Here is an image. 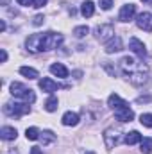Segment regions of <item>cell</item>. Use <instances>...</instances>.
<instances>
[{"mask_svg": "<svg viewBox=\"0 0 152 154\" xmlns=\"http://www.w3.org/2000/svg\"><path fill=\"white\" fill-rule=\"evenodd\" d=\"M120 66H122L123 74L127 75L129 82L134 84V86H143V84H147L149 79L152 77L150 70H149L143 63H138V61H134V59L129 57V56H125V57L120 61Z\"/></svg>", "mask_w": 152, "mask_h": 154, "instance_id": "obj_1", "label": "cell"}, {"mask_svg": "<svg viewBox=\"0 0 152 154\" xmlns=\"http://www.w3.org/2000/svg\"><path fill=\"white\" fill-rule=\"evenodd\" d=\"M61 41H63L61 34L48 31V32H38V34L29 36L25 41V47L29 52H47V50L56 48Z\"/></svg>", "mask_w": 152, "mask_h": 154, "instance_id": "obj_2", "label": "cell"}, {"mask_svg": "<svg viewBox=\"0 0 152 154\" xmlns=\"http://www.w3.org/2000/svg\"><path fill=\"white\" fill-rule=\"evenodd\" d=\"M11 95L16 97V99H22V100L27 102V104H32V102L36 100L34 91H32L31 88L23 86L22 82H13V84H11Z\"/></svg>", "mask_w": 152, "mask_h": 154, "instance_id": "obj_3", "label": "cell"}, {"mask_svg": "<svg viewBox=\"0 0 152 154\" xmlns=\"http://www.w3.org/2000/svg\"><path fill=\"white\" fill-rule=\"evenodd\" d=\"M4 113L7 116H13V118H18V116L22 115H27V113H31V106L27 104V102H7L5 106H4Z\"/></svg>", "mask_w": 152, "mask_h": 154, "instance_id": "obj_4", "label": "cell"}, {"mask_svg": "<svg viewBox=\"0 0 152 154\" xmlns=\"http://www.w3.org/2000/svg\"><path fill=\"white\" fill-rule=\"evenodd\" d=\"M120 129L116 127H109V129H106V133H104V142H106V147L108 149H113L116 147L118 143H120Z\"/></svg>", "mask_w": 152, "mask_h": 154, "instance_id": "obj_5", "label": "cell"}, {"mask_svg": "<svg viewBox=\"0 0 152 154\" xmlns=\"http://www.w3.org/2000/svg\"><path fill=\"white\" fill-rule=\"evenodd\" d=\"M95 34H97V38L100 39V41H108V39L114 38V29H113V25H109V23L99 25V27L95 29Z\"/></svg>", "mask_w": 152, "mask_h": 154, "instance_id": "obj_6", "label": "cell"}, {"mask_svg": "<svg viewBox=\"0 0 152 154\" xmlns=\"http://www.w3.org/2000/svg\"><path fill=\"white\" fill-rule=\"evenodd\" d=\"M129 48H131L138 57H141V59L147 57V48H145V45H143L138 38H131V41H129Z\"/></svg>", "mask_w": 152, "mask_h": 154, "instance_id": "obj_7", "label": "cell"}, {"mask_svg": "<svg viewBox=\"0 0 152 154\" xmlns=\"http://www.w3.org/2000/svg\"><path fill=\"white\" fill-rule=\"evenodd\" d=\"M136 25L147 32H152V14L150 13H140L138 14V20H136Z\"/></svg>", "mask_w": 152, "mask_h": 154, "instance_id": "obj_8", "label": "cell"}, {"mask_svg": "<svg viewBox=\"0 0 152 154\" xmlns=\"http://www.w3.org/2000/svg\"><path fill=\"white\" fill-rule=\"evenodd\" d=\"M134 14H136V5L134 4H125V5H122L118 18H120V22H129V20L134 18Z\"/></svg>", "mask_w": 152, "mask_h": 154, "instance_id": "obj_9", "label": "cell"}, {"mask_svg": "<svg viewBox=\"0 0 152 154\" xmlns=\"http://www.w3.org/2000/svg\"><path fill=\"white\" fill-rule=\"evenodd\" d=\"M39 88H41L43 91H47V93H54V91H57L61 86H59L56 81H52L50 77H43V79H39Z\"/></svg>", "mask_w": 152, "mask_h": 154, "instance_id": "obj_10", "label": "cell"}, {"mask_svg": "<svg viewBox=\"0 0 152 154\" xmlns=\"http://www.w3.org/2000/svg\"><path fill=\"white\" fill-rule=\"evenodd\" d=\"M114 116L120 122H131L134 118V111L129 108H120V109H114Z\"/></svg>", "mask_w": 152, "mask_h": 154, "instance_id": "obj_11", "label": "cell"}, {"mask_svg": "<svg viewBox=\"0 0 152 154\" xmlns=\"http://www.w3.org/2000/svg\"><path fill=\"white\" fill-rule=\"evenodd\" d=\"M108 106L109 108H113V109H120V108H129V104L122 99V97H118L116 93H111L109 95V99H108Z\"/></svg>", "mask_w": 152, "mask_h": 154, "instance_id": "obj_12", "label": "cell"}, {"mask_svg": "<svg viewBox=\"0 0 152 154\" xmlns=\"http://www.w3.org/2000/svg\"><path fill=\"white\" fill-rule=\"evenodd\" d=\"M61 122H63V125H66V127H72V125H77L79 124V115L74 113V111H66L63 118H61Z\"/></svg>", "mask_w": 152, "mask_h": 154, "instance_id": "obj_13", "label": "cell"}, {"mask_svg": "<svg viewBox=\"0 0 152 154\" xmlns=\"http://www.w3.org/2000/svg\"><path fill=\"white\" fill-rule=\"evenodd\" d=\"M50 72H52L54 75L61 77V79H66V77H68V68H66L63 63H54V65L50 66Z\"/></svg>", "mask_w": 152, "mask_h": 154, "instance_id": "obj_14", "label": "cell"}, {"mask_svg": "<svg viewBox=\"0 0 152 154\" xmlns=\"http://www.w3.org/2000/svg\"><path fill=\"white\" fill-rule=\"evenodd\" d=\"M120 50H122V39L118 38V36H114L113 39H109V41H108V45H106V52H108V54L120 52Z\"/></svg>", "mask_w": 152, "mask_h": 154, "instance_id": "obj_15", "label": "cell"}, {"mask_svg": "<svg viewBox=\"0 0 152 154\" xmlns=\"http://www.w3.org/2000/svg\"><path fill=\"white\" fill-rule=\"evenodd\" d=\"M93 13H95V4L90 2V0H86V2L81 5V14H82L84 18H91Z\"/></svg>", "mask_w": 152, "mask_h": 154, "instance_id": "obj_16", "label": "cell"}, {"mask_svg": "<svg viewBox=\"0 0 152 154\" xmlns=\"http://www.w3.org/2000/svg\"><path fill=\"white\" fill-rule=\"evenodd\" d=\"M0 136H2V140H16V136H18V133H16V129L14 127H2V131H0Z\"/></svg>", "mask_w": 152, "mask_h": 154, "instance_id": "obj_17", "label": "cell"}, {"mask_svg": "<svg viewBox=\"0 0 152 154\" xmlns=\"http://www.w3.org/2000/svg\"><path fill=\"white\" fill-rule=\"evenodd\" d=\"M143 138H141V134L138 133V131H131V133H127L125 134V138H123V142L127 143V145H134V143H140Z\"/></svg>", "mask_w": 152, "mask_h": 154, "instance_id": "obj_18", "label": "cell"}, {"mask_svg": "<svg viewBox=\"0 0 152 154\" xmlns=\"http://www.w3.org/2000/svg\"><path fill=\"white\" fill-rule=\"evenodd\" d=\"M39 140H41L43 145H50V143H54V142L57 140V136H56L52 131H43V133L39 134Z\"/></svg>", "mask_w": 152, "mask_h": 154, "instance_id": "obj_19", "label": "cell"}, {"mask_svg": "<svg viewBox=\"0 0 152 154\" xmlns=\"http://www.w3.org/2000/svg\"><path fill=\"white\" fill-rule=\"evenodd\" d=\"M20 74L25 75L27 79H36V77H39L38 70H34V68H31V66H22V68H20Z\"/></svg>", "mask_w": 152, "mask_h": 154, "instance_id": "obj_20", "label": "cell"}, {"mask_svg": "<svg viewBox=\"0 0 152 154\" xmlns=\"http://www.w3.org/2000/svg\"><path fill=\"white\" fill-rule=\"evenodd\" d=\"M140 151L143 154H152V138H143L141 142H140Z\"/></svg>", "mask_w": 152, "mask_h": 154, "instance_id": "obj_21", "label": "cell"}, {"mask_svg": "<svg viewBox=\"0 0 152 154\" xmlns=\"http://www.w3.org/2000/svg\"><path fill=\"white\" fill-rule=\"evenodd\" d=\"M45 109H47L48 113L56 111V109H57V97H48L47 102H45Z\"/></svg>", "mask_w": 152, "mask_h": 154, "instance_id": "obj_22", "label": "cell"}, {"mask_svg": "<svg viewBox=\"0 0 152 154\" xmlns=\"http://www.w3.org/2000/svg\"><path fill=\"white\" fill-rule=\"evenodd\" d=\"M39 134H41V133L38 131V127H27V131H25L27 140H38Z\"/></svg>", "mask_w": 152, "mask_h": 154, "instance_id": "obj_23", "label": "cell"}, {"mask_svg": "<svg viewBox=\"0 0 152 154\" xmlns=\"http://www.w3.org/2000/svg\"><path fill=\"white\" fill-rule=\"evenodd\" d=\"M88 32H90V29H88L86 25H81V27H75V29H74V34H75V38H84Z\"/></svg>", "mask_w": 152, "mask_h": 154, "instance_id": "obj_24", "label": "cell"}, {"mask_svg": "<svg viewBox=\"0 0 152 154\" xmlns=\"http://www.w3.org/2000/svg\"><path fill=\"white\" fill-rule=\"evenodd\" d=\"M140 122L145 127H152V113H143V115L140 116Z\"/></svg>", "mask_w": 152, "mask_h": 154, "instance_id": "obj_25", "label": "cell"}, {"mask_svg": "<svg viewBox=\"0 0 152 154\" xmlns=\"http://www.w3.org/2000/svg\"><path fill=\"white\" fill-rule=\"evenodd\" d=\"M111 5H113V2H111V0H100V9L109 11V9H111Z\"/></svg>", "mask_w": 152, "mask_h": 154, "instance_id": "obj_26", "label": "cell"}, {"mask_svg": "<svg viewBox=\"0 0 152 154\" xmlns=\"http://www.w3.org/2000/svg\"><path fill=\"white\" fill-rule=\"evenodd\" d=\"M43 22H45L43 14H38V16H34V20H32V23H34V25H41Z\"/></svg>", "mask_w": 152, "mask_h": 154, "instance_id": "obj_27", "label": "cell"}, {"mask_svg": "<svg viewBox=\"0 0 152 154\" xmlns=\"http://www.w3.org/2000/svg\"><path fill=\"white\" fill-rule=\"evenodd\" d=\"M48 0H32V7H43Z\"/></svg>", "mask_w": 152, "mask_h": 154, "instance_id": "obj_28", "label": "cell"}, {"mask_svg": "<svg viewBox=\"0 0 152 154\" xmlns=\"http://www.w3.org/2000/svg\"><path fill=\"white\" fill-rule=\"evenodd\" d=\"M0 59H2V63H5V61H7V52H5L4 48H2V52H0Z\"/></svg>", "mask_w": 152, "mask_h": 154, "instance_id": "obj_29", "label": "cell"}, {"mask_svg": "<svg viewBox=\"0 0 152 154\" xmlns=\"http://www.w3.org/2000/svg\"><path fill=\"white\" fill-rule=\"evenodd\" d=\"M16 2H18L20 5H29V4L32 5V0H16Z\"/></svg>", "mask_w": 152, "mask_h": 154, "instance_id": "obj_30", "label": "cell"}, {"mask_svg": "<svg viewBox=\"0 0 152 154\" xmlns=\"http://www.w3.org/2000/svg\"><path fill=\"white\" fill-rule=\"evenodd\" d=\"M152 100V97H140L138 99V102H150Z\"/></svg>", "mask_w": 152, "mask_h": 154, "instance_id": "obj_31", "label": "cell"}, {"mask_svg": "<svg viewBox=\"0 0 152 154\" xmlns=\"http://www.w3.org/2000/svg\"><path fill=\"white\" fill-rule=\"evenodd\" d=\"M31 154H43V152H41L39 147H32V149H31Z\"/></svg>", "mask_w": 152, "mask_h": 154, "instance_id": "obj_32", "label": "cell"}, {"mask_svg": "<svg viewBox=\"0 0 152 154\" xmlns=\"http://www.w3.org/2000/svg\"><path fill=\"white\" fill-rule=\"evenodd\" d=\"M0 31H2V32H4V31H5V22H4V20H2V22H0Z\"/></svg>", "mask_w": 152, "mask_h": 154, "instance_id": "obj_33", "label": "cell"}, {"mask_svg": "<svg viewBox=\"0 0 152 154\" xmlns=\"http://www.w3.org/2000/svg\"><path fill=\"white\" fill-rule=\"evenodd\" d=\"M9 4V0H2V5H7Z\"/></svg>", "mask_w": 152, "mask_h": 154, "instance_id": "obj_34", "label": "cell"}, {"mask_svg": "<svg viewBox=\"0 0 152 154\" xmlns=\"http://www.w3.org/2000/svg\"><path fill=\"white\" fill-rule=\"evenodd\" d=\"M143 2H149V0H143Z\"/></svg>", "mask_w": 152, "mask_h": 154, "instance_id": "obj_35", "label": "cell"}, {"mask_svg": "<svg viewBox=\"0 0 152 154\" xmlns=\"http://www.w3.org/2000/svg\"><path fill=\"white\" fill-rule=\"evenodd\" d=\"M11 154H14V152H11Z\"/></svg>", "mask_w": 152, "mask_h": 154, "instance_id": "obj_36", "label": "cell"}]
</instances>
